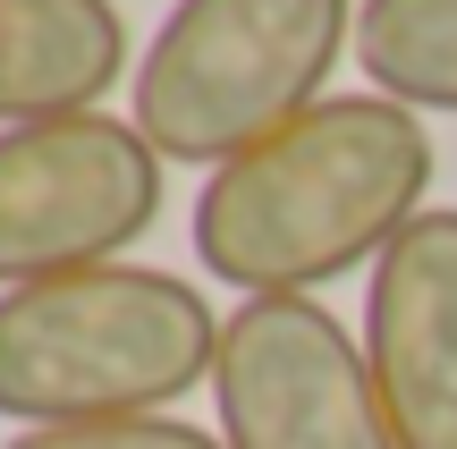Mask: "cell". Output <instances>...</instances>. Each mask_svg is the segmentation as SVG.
I'll return each mask as SVG.
<instances>
[{
	"label": "cell",
	"instance_id": "6da1fadb",
	"mask_svg": "<svg viewBox=\"0 0 457 449\" xmlns=\"http://www.w3.org/2000/svg\"><path fill=\"white\" fill-rule=\"evenodd\" d=\"M424 111L390 94H330L296 128L220 162L195 195V263L245 297H313L381 263L415 212H432Z\"/></svg>",
	"mask_w": 457,
	"mask_h": 449
},
{
	"label": "cell",
	"instance_id": "7a4b0ae2",
	"mask_svg": "<svg viewBox=\"0 0 457 449\" xmlns=\"http://www.w3.org/2000/svg\"><path fill=\"white\" fill-rule=\"evenodd\" d=\"M220 365V314L195 280L102 263L0 297V416L17 433L162 416Z\"/></svg>",
	"mask_w": 457,
	"mask_h": 449
},
{
	"label": "cell",
	"instance_id": "3957f363",
	"mask_svg": "<svg viewBox=\"0 0 457 449\" xmlns=\"http://www.w3.org/2000/svg\"><path fill=\"white\" fill-rule=\"evenodd\" d=\"M364 0H179L136 68V128L162 162H237L296 128L356 43Z\"/></svg>",
	"mask_w": 457,
	"mask_h": 449
},
{
	"label": "cell",
	"instance_id": "277c9868",
	"mask_svg": "<svg viewBox=\"0 0 457 449\" xmlns=\"http://www.w3.org/2000/svg\"><path fill=\"white\" fill-rule=\"evenodd\" d=\"M162 212V153L136 119L77 111L0 128V297L102 271Z\"/></svg>",
	"mask_w": 457,
	"mask_h": 449
},
{
	"label": "cell",
	"instance_id": "5b68a950",
	"mask_svg": "<svg viewBox=\"0 0 457 449\" xmlns=\"http://www.w3.org/2000/svg\"><path fill=\"white\" fill-rule=\"evenodd\" d=\"M212 399L228 449H398L373 365L322 297H245L220 322Z\"/></svg>",
	"mask_w": 457,
	"mask_h": 449
},
{
	"label": "cell",
	"instance_id": "8992f818",
	"mask_svg": "<svg viewBox=\"0 0 457 449\" xmlns=\"http://www.w3.org/2000/svg\"><path fill=\"white\" fill-rule=\"evenodd\" d=\"M364 365L398 449H457V204H432L364 280Z\"/></svg>",
	"mask_w": 457,
	"mask_h": 449
},
{
	"label": "cell",
	"instance_id": "52a82bcc",
	"mask_svg": "<svg viewBox=\"0 0 457 449\" xmlns=\"http://www.w3.org/2000/svg\"><path fill=\"white\" fill-rule=\"evenodd\" d=\"M128 68V17L111 0H0V128L77 119Z\"/></svg>",
	"mask_w": 457,
	"mask_h": 449
},
{
	"label": "cell",
	"instance_id": "ba28073f",
	"mask_svg": "<svg viewBox=\"0 0 457 449\" xmlns=\"http://www.w3.org/2000/svg\"><path fill=\"white\" fill-rule=\"evenodd\" d=\"M356 68L407 111H457V0H364Z\"/></svg>",
	"mask_w": 457,
	"mask_h": 449
},
{
	"label": "cell",
	"instance_id": "9c48e42d",
	"mask_svg": "<svg viewBox=\"0 0 457 449\" xmlns=\"http://www.w3.org/2000/svg\"><path fill=\"white\" fill-rule=\"evenodd\" d=\"M0 449H228L179 416H111V424H51V433H9Z\"/></svg>",
	"mask_w": 457,
	"mask_h": 449
}]
</instances>
